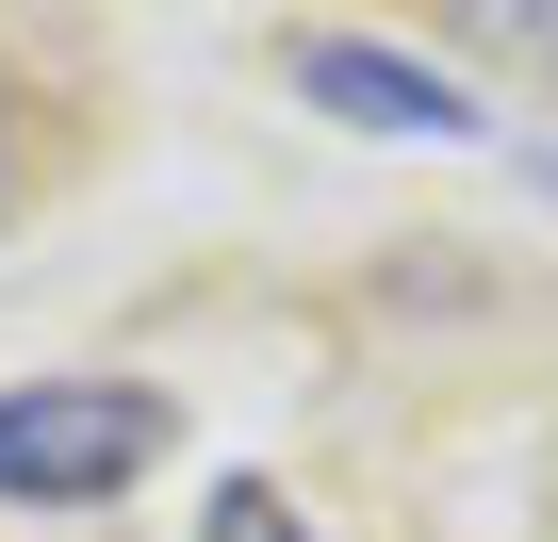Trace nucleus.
<instances>
[{"instance_id":"1","label":"nucleus","mask_w":558,"mask_h":542,"mask_svg":"<svg viewBox=\"0 0 558 542\" xmlns=\"http://www.w3.org/2000/svg\"><path fill=\"white\" fill-rule=\"evenodd\" d=\"M165 460L148 378H17L0 395V509H116Z\"/></svg>"},{"instance_id":"2","label":"nucleus","mask_w":558,"mask_h":542,"mask_svg":"<svg viewBox=\"0 0 558 542\" xmlns=\"http://www.w3.org/2000/svg\"><path fill=\"white\" fill-rule=\"evenodd\" d=\"M296 99H313V116H345V132H395V148H460V132H476V99H460L444 67L362 50V34H313V50H296Z\"/></svg>"},{"instance_id":"3","label":"nucleus","mask_w":558,"mask_h":542,"mask_svg":"<svg viewBox=\"0 0 558 542\" xmlns=\"http://www.w3.org/2000/svg\"><path fill=\"white\" fill-rule=\"evenodd\" d=\"M460 34H476L493 67H525V83H558V0H460Z\"/></svg>"},{"instance_id":"4","label":"nucleus","mask_w":558,"mask_h":542,"mask_svg":"<svg viewBox=\"0 0 558 542\" xmlns=\"http://www.w3.org/2000/svg\"><path fill=\"white\" fill-rule=\"evenodd\" d=\"M214 542H313V526H296V493H263V477H230V493H214Z\"/></svg>"},{"instance_id":"5","label":"nucleus","mask_w":558,"mask_h":542,"mask_svg":"<svg viewBox=\"0 0 558 542\" xmlns=\"http://www.w3.org/2000/svg\"><path fill=\"white\" fill-rule=\"evenodd\" d=\"M0 214H17V148H0Z\"/></svg>"}]
</instances>
